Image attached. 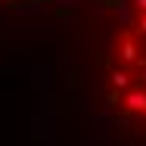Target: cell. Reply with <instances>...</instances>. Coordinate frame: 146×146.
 <instances>
[{
  "instance_id": "1",
  "label": "cell",
  "mask_w": 146,
  "mask_h": 146,
  "mask_svg": "<svg viewBox=\"0 0 146 146\" xmlns=\"http://www.w3.org/2000/svg\"><path fill=\"white\" fill-rule=\"evenodd\" d=\"M109 81L115 106L146 115V0H134L131 22L115 40V65Z\"/></svg>"
}]
</instances>
